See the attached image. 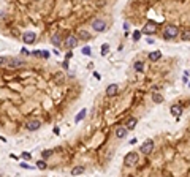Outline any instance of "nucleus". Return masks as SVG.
<instances>
[{"mask_svg":"<svg viewBox=\"0 0 190 177\" xmlns=\"http://www.w3.org/2000/svg\"><path fill=\"white\" fill-rule=\"evenodd\" d=\"M178 35H179V29L176 25H166L163 29V40H166V41L178 38Z\"/></svg>","mask_w":190,"mask_h":177,"instance_id":"nucleus-1","label":"nucleus"},{"mask_svg":"<svg viewBox=\"0 0 190 177\" xmlns=\"http://www.w3.org/2000/svg\"><path fill=\"white\" fill-rule=\"evenodd\" d=\"M90 27H92L95 32H98V33H101V32H105L108 27V24H106V21L105 19H100V18H97V19H94L92 21V24H90Z\"/></svg>","mask_w":190,"mask_h":177,"instance_id":"nucleus-2","label":"nucleus"},{"mask_svg":"<svg viewBox=\"0 0 190 177\" xmlns=\"http://www.w3.org/2000/svg\"><path fill=\"white\" fill-rule=\"evenodd\" d=\"M138 161V153L136 152H128L124 158V165L125 166H133Z\"/></svg>","mask_w":190,"mask_h":177,"instance_id":"nucleus-3","label":"nucleus"},{"mask_svg":"<svg viewBox=\"0 0 190 177\" xmlns=\"http://www.w3.org/2000/svg\"><path fill=\"white\" fill-rule=\"evenodd\" d=\"M155 32H157V24H155L154 21H147L141 33H146V35H154Z\"/></svg>","mask_w":190,"mask_h":177,"instance_id":"nucleus-4","label":"nucleus"},{"mask_svg":"<svg viewBox=\"0 0 190 177\" xmlns=\"http://www.w3.org/2000/svg\"><path fill=\"white\" fill-rule=\"evenodd\" d=\"M78 43H79V40H78V36H73V35H70V36H67V40H65V48L67 49H74L78 46Z\"/></svg>","mask_w":190,"mask_h":177,"instance_id":"nucleus-5","label":"nucleus"},{"mask_svg":"<svg viewBox=\"0 0 190 177\" xmlns=\"http://www.w3.org/2000/svg\"><path fill=\"white\" fill-rule=\"evenodd\" d=\"M35 40H36L35 32H24L22 33V41L25 43V44H32V43H35Z\"/></svg>","mask_w":190,"mask_h":177,"instance_id":"nucleus-6","label":"nucleus"},{"mask_svg":"<svg viewBox=\"0 0 190 177\" xmlns=\"http://www.w3.org/2000/svg\"><path fill=\"white\" fill-rule=\"evenodd\" d=\"M24 65V60L19 57H8V66L10 68H19Z\"/></svg>","mask_w":190,"mask_h":177,"instance_id":"nucleus-7","label":"nucleus"},{"mask_svg":"<svg viewBox=\"0 0 190 177\" xmlns=\"http://www.w3.org/2000/svg\"><path fill=\"white\" fill-rule=\"evenodd\" d=\"M140 150H141V153H152V150H154V141H152V139H147V141L141 146Z\"/></svg>","mask_w":190,"mask_h":177,"instance_id":"nucleus-8","label":"nucleus"},{"mask_svg":"<svg viewBox=\"0 0 190 177\" xmlns=\"http://www.w3.org/2000/svg\"><path fill=\"white\" fill-rule=\"evenodd\" d=\"M119 93V85L117 84H111L106 87V96L108 98H113V96H116Z\"/></svg>","mask_w":190,"mask_h":177,"instance_id":"nucleus-9","label":"nucleus"},{"mask_svg":"<svg viewBox=\"0 0 190 177\" xmlns=\"http://www.w3.org/2000/svg\"><path fill=\"white\" fill-rule=\"evenodd\" d=\"M40 128H41V122H40L38 119H33L27 123V130H29V131H36V130H40Z\"/></svg>","mask_w":190,"mask_h":177,"instance_id":"nucleus-10","label":"nucleus"},{"mask_svg":"<svg viewBox=\"0 0 190 177\" xmlns=\"http://www.w3.org/2000/svg\"><path fill=\"white\" fill-rule=\"evenodd\" d=\"M169 112H171V115H174V117H179V115H182V106L179 105V103H176V105H171V108H169Z\"/></svg>","mask_w":190,"mask_h":177,"instance_id":"nucleus-11","label":"nucleus"},{"mask_svg":"<svg viewBox=\"0 0 190 177\" xmlns=\"http://www.w3.org/2000/svg\"><path fill=\"white\" fill-rule=\"evenodd\" d=\"M127 133H128V130L125 128V126H119V128H116V138L124 139L125 136H127Z\"/></svg>","mask_w":190,"mask_h":177,"instance_id":"nucleus-12","label":"nucleus"},{"mask_svg":"<svg viewBox=\"0 0 190 177\" xmlns=\"http://www.w3.org/2000/svg\"><path fill=\"white\" fill-rule=\"evenodd\" d=\"M136 123H138V119L136 117H130L127 122H125V128H127V130H133L135 126H136Z\"/></svg>","mask_w":190,"mask_h":177,"instance_id":"nucleus-13","label":"nucleus"},{"mask_svg":"<svg viewBox=\"0 0 190 177\" xmlns=\"http://www.w3.org/2000/svg\"><path fill=\"white\" fill-rule=\"evenodd\" d=\"M158 59H162V52H160V51H152V52H149V60H151V62H157Z\"/></svg>","mask_w":190,"mask_h":177,"instance_id":"nucleus-14","label":"nucleus"},{"mask_svg":"<svg viewBox=\"0 0 190 177\" xmlns=\"http://www.w3.org/2000/svg\"><path fill=\"white\" fill-rule=\"evenodd\" d=\"M83 172H84V166H74V168L70 171V174L71 176H81Z\"/></svg>","mask_w":190,"mask_h":177,"instance_id":"nucleus-15","label":"nucleus"},{"mask_svg":"<svg viewBox=\"0 0 190 177\" xmlns=\"http://www.w3.org/2000/svg\"><path fill=\"white\" fill-rule=\"evenodd\" d=\"M152 101L157 103V105H160V103H163V96H162L160 93L154 92V93H152Z\"/></svg>","mask_w":190,"mask_h":177,"instance_id":"nucleus-16","label":"nucleus"},{"mask_svg":"<svg viewBox=\"0 0 190 177\" xmlns=\"http://www.w3.org/2000/svg\"><path fill=\"white\" fill-rule=\"evenodd\" d=\"M90 38V33L87 32V30H79V33H78V40H89Z\"/></svg>","mask_w":190,"mask_h":177,"instance_id":"nucleus-17","label":"nucleus"},{"mask_svg":"<svg viewBox=\"0 0 190 177\" xmlns=\"http://www.w3.org/2000/svg\"><path fill=\"white\" fill-rule=\"evenodd\" d=\"M51 43H52L54 46H60V44H62V38H60L59 33H57V35H52V38H51Z\"/></svg>","mask_w":190,"mask_h":177,"instance_id":"nucleus-18","label":"nucleus"},{"mask_svg":"<svg viewBox=\"0 0 190 177\" xmlns=\"http://www.w3.org/2000/svg\"><path fill=\"white\" fill-rule=\"evenodd\" d=\"M86 114H87V111H86V109H81V111L78 112V115L74 117V122H76V123H79L81 120H83L84 117H86Z\"/></svg>","mask_w":190,"mask_h":177,"instance_id":"nucleus-19","label":"nucleus"},{"mask_svg":"<svg viewBox=\"0 0 190 177\" xmlns=\"http://www.w3.org/2000/svg\"><path fill=\"white\" fill-rule=\"evenodd\" d=\"M133 66H135V70H136L138 73H142V71H144V63H142L141 60H136Z\"/></svg>","mask_w":190,"mask_h":177,"instance_id":"nucleus-20","label":"nucleus"},{"mask_svg":"<svg viewBox=\"0 0 190 177\" xmlns=\"http://www.w3.org/2000/svg\"><path fill=\"white\" fill-rule=\"evenodd\" d=\"M52 150H49V149H46V150H43V153H41V156H43V160L46 161V158H49V156H52Z\"/></svg>","mask_w":190,"mask_h":177,"instance_id":"nucleus-21","label":"nucleus"},{"mask_svg":"<svg viewBox=\"0 0 190 177\" xmlns=\"http://www.w3.org/2000/svg\"><path fill=\"white\" fill-rule=\"evenodd\" d=\"M108 51H109V44H108V43H103V44H101V55H106Z\"/></svg>","mask_w":190,"mask_h":177,"instance_id":"nucleus-22","label":"nucleus"},{"mask_svg":"<svg viewBox=\"0 0 190 177\" xmlns=\"http://www.w3.org/2000/svg\"><path fill=\"white\" fill-rule=\"evenodd\" d=\"M49 51H38V57H41V59H49Z\"/></svg>","mask_w":190,"mask_h":177,"instance_id":"nucleus-23","label":"nucleus"},{"mask_svg":"<svg viewBox=\"0 0 190 177\" xmlns=\"http://www.w3.org/2000/svg\"><path fill=\"white\" fill-rule=\"evenodd\" d=\"M46 161H45V160H40V161H36V168H38V169H46Z\"/></svg>","mask_w":190,"mask_h":177,"instance_id":"nucleus-24","label":"nucleus"},{"mask_svg":"<svg viewBox=\"0 0 190 177\" xmlns=\"http://www.w3.org/2000/svg\"><path fill=\"white\" fill-rule=\"evenodd\" d=\"M182 40L184 41H190V30H184L182 32Z\"/></svg>","mask_w":190,"mask_h":177,"instance_id":"nucleus-25","label":"nucleus"},{"mask_svg":"<svg viewBox=\"0 0 190 177\" xmlns=\"http://www.w3.org/2000/svg\"><path fill=\"white\" fill-rule=\"evenodd\" d=\"M6 65H8V57L0 55V66H6Z\"/></svg>","mask_w":190,"mask_h":177,"instance_id":"nucleus-26","label":"nucleus"},{"mask_svg":"<svg viewBox=\"0 0 190 177\" xmlns=\"http://www.w3.org/2000/svg\"><path fill=\"white\" fill-rule=\"evenodd\" d=\"M140 38H141V32L140 30H135L133 32V41H140Z\"/></svg>","mask_w":190,"mask_h":177,"instance_id":"nucleus-27","label":"nucleus"},{"mask_svg":"<svg viewBox=\"0 0 190 177\" xmlns=\"http://www.w3.org/2000/svg\"><path fill=\"white\" fill-rule=\"evenodd\" d=\"M83 54H84V55H90V54H92L89 46H84V48H83Z\"/></svg>","mask_w":190,"mask_h":177,"instance_id":"nucleus-28","label":"nucleus"},{"mask_svg":"<svg viewBox=\"0 0 190 177\" xmlns=\"http://www.w3.org/2000/svg\"><path fill=\"white\" fill-rule=\"evenodd\" d=\"M19 166H21V168L22 169H33V168H35V166H29V165H27V163H19Z\"/></svg>","mask_w":190,"mask_h":177,"instance_id":"nucleus-29","label":"nucleus"},{"mask_svg":"<svg viewBox=\"0 0 190 177\" xmlns=\"http://www.w3.org/2000/svg\"><path fill=\"white\" fill-rule=\"evenodd\" d=\"M22 158L24 160H30V158H32V155H30L29 152H22Z\"/></svg>","mask_w":190,"mask_h":177,"instance_id":"nucleus-30","label":"nucleus"},{"mask_svg":"<svg viewBox=\"0 0 190 177\" xmlns=\"http://www.w3.org/2000/svg\"><path fill=\"white\" fill-rule=\"evenodd\" d=\"M21 54H22V55H29V54H30V52H29V51H27V49H25V48H22V49H21Z\"/></svg>","mask_w":190,"mask_h":177,"instance_id":"nucleus-31","label":"nucleus"},{"mask_svg":"<svg viewBox=\"0 0 190 177\" xmlns=\"http://www.w3.org/2000/svg\"><path fill=\"white\" fill-rule=\"evenodd\" d=\"M62 66H63V70H68V60H65V62L62 63Z\"/></svg>","mask_w":190,"mask_h":177,"instance_id":"nucleus-32","label":"nucleus"},{"mask_svg":"<svg viewBox=\"0 0 190 177\" xmlns=\"http://www.w3.org/2000/svg\"><path fill=\"white\" fill-rule=\"evenodd\" d=\"M94 78H95V79H101V78H100V73L94 71Z\"/></svg>","mask_w":190,"mask_h":177,"instance_id":"nucleus-33","label":"nucleus"},{"mask_svg":"<svg viewBox=\"0 0 190 177\" xmlns=\"http://www.w3.org/2000/svg\"><path fill=\"white\" fill-rule=\"evenodd\" d=\"M71 57H73V52H68V54L65 55V60H68V59H71Z\"/></svg>","mask_w":190,"mask_h":177,"instance_id":"nucleus-34","label":"nucleus"},{"mask_svg":"<svg viewBox=\"0 0 190 177\" xmlns=\"http://www.w3.org/2000/svg\"><path fill=\"white\" fill-rule=\"evenodd\" d=\"M52 131H54V135H59V133H60V130H59V128H57V126H56V128H54Z\"/></svg>","mask_w":190,"mask_h":177,"instance_id":"nucleus-35","label":"nucleus"},{"mask_svg":"<svg viewBox=\"0 0 190 177\" xmlns=\"http://www.w3.org/2000/svg\"><path fill=\"white\" fill-rule=\"evenodd\" d=\"M136 141H138V139H136V138H133V139H131V141H128V142H130V144L133 146V144H136Z\"/></svg>","mask_w":190,"mask_h":177,"instance_id":"nucleus-36","label":"nucleus"}]
</instances>
